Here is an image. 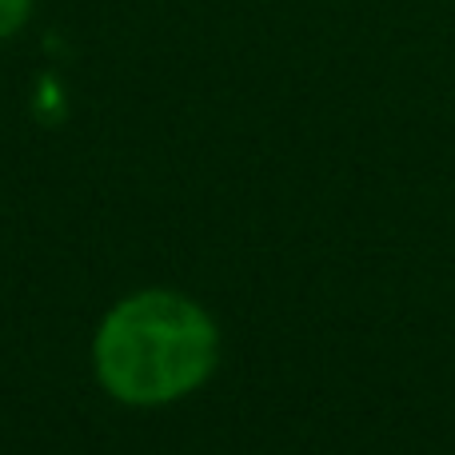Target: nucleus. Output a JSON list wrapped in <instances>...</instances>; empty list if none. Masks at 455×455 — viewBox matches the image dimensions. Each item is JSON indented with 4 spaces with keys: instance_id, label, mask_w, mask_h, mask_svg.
<instances>
[{
    "instance_id": "nucleus-1",
    "label": "nucleus",
    "mask_w": 455,
    "mask_h": 455,
    "mask_svg": "<svg viewBox=\"0 0 455 455\" xmlns=\"http://www.w3.org/2000/svg\"><path fill=\"white\" fill-rule=\"evenodd\" d=\"M220 323L176 288H140L108 307L92 336V376L124 408H172L220 368Z\"/></svg>"
},
{
    "instance_id": "nucleus-2",
    "label": "nucleus",
    "mask_w": 455,
    "mask_h": 455,
    "mask_svg": "<svg viewBox=\"0 0 455 455\" xmlns=\"http://www.w3.org/2000/svg\"><path fill=\"white\" fill-rule=\"evenodd\" d=\"M32 12H36V0H0V44L24 32Z\"/></svg>"
}]
</instances>
